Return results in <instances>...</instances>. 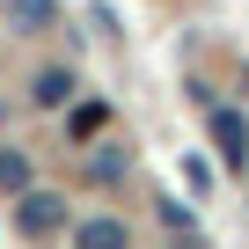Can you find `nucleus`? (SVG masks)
Masks as SVG:
<instances>
[{"label":"nucleus","instance_id":"nucleus-1","mask_svg":"<svg viewBox=\"0 0 249 249\" xmlns=\"http://www.w3.org/2000/svg\"><path fill=\"white\" fill-rule=\"evenodd\" d=\"M15 220H22V234H52V227H66V198L59 191H22Z\"/></svg>","mask_w":249,"mask_h":249},{"label":"nucleus","instance_id":"nucleus-2","mask_svg":"<svg viewBox=\"0 0 249 249\" xmlns=\"http://www.w3.org/2000/svg\"><path fill=\"white\" fill-rule=\"evenodd\" d=\"M213 147H220L227 169H249V124H242V110H213Z\"/></svg>","mask_w":249,"mask_h":249},{"label":"nucleus","instance_id":"nucleus-3","mask_svg":"<svg viewBox=\"0 0 249 249\" xmlns=\"http://www.w3.org/2000/svg\"><path fill=\"white\" fill-rule=\"evenodd\" d=\"M81 249H132V234H124V220H81L73 227Z\"/></svg>","mask_w":249,"mask_h":249},{"label":"nucleus","instance_id":"nucleus-4","mask_svg":"<svg viewBox=\"0 0 249 249\" xmlns=\"http://www.w3.org/2000/svg\"><path fill=\"white\" fill-rule=\"evenodd\" d=\"M66 95H73V73H66V66H44V73L30 81V103H37V110H59Z\"/></svg>","mask_w":249,"mask_h":249},{"label":"nucleus","instance_id":"nucleus-5","mask_svg":"<svg viewBox=\"0 0 249 249\" xmlns=\"http://www.w3.org/2000/svg\"><path fill=\"white\" fill-rule=\"evenodd\" d=\"M8 22L15 30H52V0H8Z\"/></svg>","mask_w":249,"mask_h":249},{"label":"nucleus","instance_id":"nucleus-6","mask_svg":"<svg viewBox=\"0 0 249 249\" xmlns=\"http://www.w3.org/2000/svg\"><path fill=\"white\" fill-rule=\"evenodd\" d=\"M0 191H30V154L0 147Z\"/></svg>","mask_w":249,"mask_h":249},{"label":"nucleus","instance_id":"nucleus-7","mask_svg":"<svg viewBox=\"0 0 249 249\" xmlns=\"http://www.w3.org/2000/svg\"><path fill=\"white\" fill-rule=\"evenodd\" d=\"M103 117H110L103 103H81V110H73V140H88V132H103Z\"/></svg>","mask_w":249,"mask_h":249},{"label":"nucleus","instance_id":"nucleus-8","mask_svg":"<svg viewBox=\"0 0 249 249\" xmlns=\"http://www.w3.org/2000/svg\"><path fill=\"white\" fill-rule=\"evenodd\" d=\"M88 176H95V183H110V176H124V154H117V147H103V154L88 161Z\"/></svg>","mask_w":249,"mask_h":249}]
</instances>
